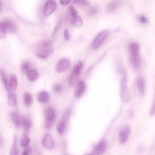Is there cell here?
Here are the masks:
<instances>
[{"label":"cell","instance_id":"obj_1","mask_svg":"<svg viewBox=\"0 0 155 155\" xmlns=\"http://www.w3.org/2000/svg\"><path fill=\"white\" fill-rule=\"evenodd\" d=\"M109 34V31L105 30L98 34L92 42V49H96L100 47Z\"/></svg>","mask_w":155,"mask_h":155},{"label":"cell","instance_id":"obj_2","mask_svg":"<svg viewBox=\"0 0 155 155\" xmlns=\"http://www.w3.org/2000/svg\"><path fill=\"white\" fill-rule=\"evenodd\" d=\"M121 95L122 101L127 102L130 99V92L127 88V79L126 77H124L121 82Z\"/></svg>","mask_w":155,"mask_h":155},{"label":"cell","instance_id":"obj_3","mask_svg":"<svg viewBox=\"0 0 155 155\" xmlns=\"http://www.w3.org/2000/svg\"><path fill=\"white\" fill-rule=\"evenodd\" d=\"M53 50L52 47H44L42 46L40 49L36 50L35 53L38 58L45 59L51 55L53 53Z\"/></svg>","mask_w":155,"mask_h":155},{"label":"cell","instance_id":"obj_4","mask_svg":"<svg viewBox=\"0 0 155 155\" xmlns=\"http://www.w3.org/2000/svg\"><path fill=\"white\" fill-rule=\"evenodd\" d=\"M71 65V61L67 58L61 59L58 62L56 66V71L59 73H63L67 70Z\"/></svg>","mask_w":155,"mask_h":155},{"label":"cell","instance_id":"obj_5","mask_svg":"<svg viewBox=\"0 0 155 155\" xmlns=\"http://www.w3.org/2000/svg\"><path fill=\"white\" fill-rule=\"evenodd\" d=\"M10 118L14 124L18 129H20L22 126L23 118L18 113L17 111L11 112Z\"/></svg>","mask_w":155,"mask_h":155},{"label":"cell","instance_id":"obj_6","mask_svg":"<svg viewBox=\"0 0 155 155\" xmlns=\"http://www.w3.org/2000/svg\"><path fill=\"white\" fill-rule=\"evenodd\" d=\"M57 8V5L54 0H48L47 2L44 10V15L49 16L51 15Z\"/></svg>","mask_w":155,"mask_h":155},{"label":"cell","instance_id":"obj_7","mask_svg":"<svg viewBox=\"0 0 155 155\" xmlns=\"http://www.w3.org/2000/svg\"><path fill=\"white\" fill-rule=\"evenodd\" d=\"M86 89V84L82 81H79L74 91V95L77 98H80L85 92Z\"/></svg>","mask_w":155,"mask_h":155},{"label":"cell","instance_id":"obj_8","mask_svg":"<svg viewBox=\"0 0 155 155\" xmlns=\"http://www.w3.org/2000/svg\"><path fill=\"white\" fill-rule=\"evenodd\" d=\"M108 145L106 140L103 139L95 147L93 153L95 154H101L107 149Z\"/></svg>","mask_w":155,"mask_h":155},{"label":"cell","instance_id":"obj_9","mask_svg":"<svg viewBox=\"0 0 155 155\" xmlns=\"http://www.w3.org/2000/svg\"><path fill=\"white\" fill-rule=\"evenodd\" d=\"M130 128L126 126L121 131L119 135V139L121 144H125L127 141L130 133Z\"/></svg>","mask_w":155,"mask_h":155},{"label":"cell","instance_id":"obj_10","mask_svg":"<svg viewBox=\"0 0 155 155\" xmlns=\"http://www.w3.org/2000/svg\"><path fill=\"white\" fill-rule=\"evenodd\" d=\"M42 143L43 146L47 149L52 150L54 148V140L52 136L49 134H47L45 135Z\"/></svg>","mask_w":155,"mask_h":155},{"label":"cell","instance_id":"obj_11","mask_svg":"<svg viewBox=\"0 0 155 155\" xmlns=\"http://www.w3.org/2000/svg\"><path fill=\"white\" fill-rule=\"evenodd\" d=\"M8 103L10 106L15 108L17 111L18 107L17 104V97L16 94L12 91L7 92Z\"/></svg>","mask_w":155,"mask_h":155},{"label":"cell","instance_id":"obj_12","mask_svg":"<svg viewBox=\"0 0 155 155\" xmlns=\"http://www.w3.org/2000/svg\"><path fill=\"white\" fill-rule=\"evenodd\" d=\"M3 23L7 32L11 33H15L17 32L18 28L15 22L11 20H7Z\"/></svg>","mask_w":155,"mask_h":155},{"label":"cell","instance_id":"obj_13","mask_svg":"<svg viewBox=\"0 0 155 155\" xmlns=\"http://www.w3.org/2000/svg\"><path fill=\"white\" fill-rule=\"evenodd\" d=\"M131 64L133 68L136 70L139 69L141 66L142 60L139 55L134 56L131 55L130 57Z\"/></svg>","mask_w":155,"mask_h":155},{"label":"cell","instance_id":"obj_14","mask_svg":"<svg viewBox=\"0 0 155 155\" xmlns=\"http://www.w3.org/2000/svg\"><path fill=\"white\" fill-rule=\"evenodd\" d=\"M137 85L140 94L143 96L145 93L146 82L143 77L140 76L138 78L137 81Z\"/></svg>","mask_w":155,"mask_h":155},{"label":"cell","instance_id":"obj_15","mask_svg":"<svg viewBox=\"0 0 155 155\" xmlns=\"http://www.w3.org/2000/svg\"><path fill=\"white\" fill-rule=\"evenodd\" d=\"M49 95L47 91H43L40 92L37 95L38 101L41 103H47L49 99Z\"/></svg>","mask_w":155,"mask_h":155},{"label":"cell","instance_id":"obj_16","mask_svg":"<svg viewBox=\"0 0 155 155\" xmlns=\"http://www.w3.org/2000/svg\"><path fill=\"white\" fill-rule=\"evenodd\" d=\"M0 76L2 82L4 83L5 89L7 92L12 91L9 85V82L6 74L2 69H0Z\"/></svg>","mask_w":155,"mask_h":155},{"label":"cell","instance_id":"obj_17","mask_svg":"<svg viewBox=\"0 0 155 155\" xmlns=\"http://www.w3.org/2000/svg\"><path fill=\"white\" fill-rule=\"evenodd\" d=\"M26 74L28 79L31 82L36 81L39 76L38 71L34 69H31L27 72Z\"/></svg>","mask_w":155,"mask_h":155},{"label":"cell","instance_id":"obj_18","mask_svg":"<svg viewBox=\"0 0 155 155\" xmlns=\"http://www.w3.org/2000/svg\"><path fill=\"white\" fill-rule=\"evenodd\" d=\"M31 125V121L29 117H25L23 118L22 126L26 134L29 133Z\"/></svg>","mask_w":155,"mask_h":155},{"label":"cell","instance_id":"obj_19","mask_svg":"<svg viewBox=\"0 0 155 155\" xmlns=\"http://www.w3.org/2000/svg\"><path fill=\"white\" fill-rule=\"evenodd\" d=\"M23 102L26 107H30L33 102V98L31 94L29 92H25L23 95Z\"/></svg>","mask_w":155,"mask_h":155},{"label":"cell","instance_id":"obj_20","mask_svg":"<svg viewBox=\"0 0 155 155\" xmlns=\"http://www.w3.org/2000/svg\"><path fill=\"white\" fill-rule=\"evenodd\" d=\"M44 115L46 119L55 118L54 110L50 106L46 108L44 111Z\"/></svg>","mask_w":155,"mask_h":155},{"label":"cell","instance_id":"obj_21","mask_svg":"<svg viewBox=\"0 0 155 155\" xmlns=\"http://www.w3.org/2000/svg\"><path fill=\"white\" fill-rule=\"evenodd\" d=\"M129 48L131 55L134 56L139 55L140 48L137 43L135 42H132L130 45Z\"/></svg>","mask_w":155,"mask_h":155},{"label":"cell","instance_id":"obj_22","mask_svg":"<svg viewBox=\"0 0 155 155\" xmlns=\"http://www.w3.org/2000/svg\"><path fill=\"white\" fill-rule=\"evenodd\" d=\"M9 85L12 91H15L17 88L18 85L17 79L16 76L12 74L10 76Z\"/></svg>","mask_w":155,"mask_h":155},{"label":"cell","instance_id":"obj_23","mask_svg":"<svg viewBox=\"0 0 155 155\" xmlns=\"http://www.w3.org/2000/svg\"><path fill=\"white\" fill-rule=\"evenodd\" d=\"M32 68V64L29 61H24L21 65V69L22 72L23 73L26 74L28 71Z\"/></svg>","mask_w":155,"mask_h":155},{"label":"cell","instance_id":"obj_24","mask_svg":"<svg viewBox=\"0 0 155 155\" xmlns=\"http://www.w3.org/2000/svg\"><path fill=\"white\" fill-rule=\"evenodd\" d=\"M31 142L30 138L27 135L24 134L23 135L20 140L21 146L24 148H26L30 145Z\"/></svg>","mask_w":155,"mask_h":155},{"label":"cell","instance_id":"obj_25","mask_svg":"<svg viewBox=\"0 0 155 155\" xmlns=\"http://www.w3.org/2000/svg\"><path fill=\"white\" fill-rule=\"evenodd\" d=\"M17 137L15 135L14 136L13 143L10 151L11 155H17L18 154V151L17 148Z\"/></svg>","mask_w":155,"mask_h":155},{"label":"cell","instance_id":"obj_26","mask_svg":"<svg viewBox=\"0 0 155 155\" xmlns=\"http://www.w3.org/2000/svg\"><path fill=\"white\" fill-rule=\"evenodd\" d=\"M79 76L72 73L69 80V85L70 87H72L75 85L78 80Z\"/></svg>","mask_w":155,"mask_h":155},{"label":"cell","instance_id":"obj_27","mask_svg":"<svg viewBox=\"0 0 155 155\" xmlns=\"http://www.w3.org/2000/svg\"><path fill=\"white\" fill-rule=\"evenodd\" d=\"M120 2L119 1H116L110 4L108 7L107 10L109 12H114L118 7Z\"/></svg>","mask_w":155,"mask_h":155},{"label":"cell","instance_id":"obj_28","mask_svg":"<svg viewBox=\"0 0 155 155\" xmlns=\"http://www.w3.org/2000/svg\"><path fill=\"white\" fill-rule=\"evenodd\" d=\"M66 125V122L63 120L58 125L57 129L58 133L60 134H63L65 130Z\"/></svg>","mask_w":155,"mask_h":155},{"label":"cell","instance_id":"obj_29","mask_svg":"<svg viewBox=\"0 0 155 155\" xmlns=\"http://www.w3.org/2000/svg\"><path fill=\"white\" fill-rule=\"evenodd\" d=\"M7 32L4 23H0V39H3L5 38L7 36Z\"/></svg>","mask_w":155,"mask_h":155},{"label":"cell","instance_id":"obj_30","mask_svg":"<svg viewBox=\"0 0 155 155\" xmlns=\"http://www.w3.org/2000/svg\"><path fill=\"white\" fill-rule=\"evenodd\" d=\"M83 66V63L82 61H79L74 67L72 73L76 75H79Z\"/></svg>","mask_w":155,"mask_h":155},{"label":"cell","instance_id":"obj_31","mask_svg":"<svg viewBox=\"0 0 155 155\" xmlns=\"http://www.w3.org/2000/svg\"><path fill=\"white\" fill-rule=\"evenodd\" d=\"M55 118L46 119L45 123V128L47 130H49L51 129L54 124Z\"/></svg>","mask_w":155,"mask_h":155},{"label":"cell","instance_id":"obj_32","mask_svg":"<svg viewBox=\"0 0 155 155\" xmlns=\"http://www.w3.org/2000/svg\"><path fill=\"white\" fill-rule=\"evenodd\" d=\"M72 22L76 27H79L82 25L83 21L81 17L78 16L72 20Z\"/></svg>","mask_w":155,"mask_h":155},{"label":"cell","instance_id":"obj_33","mask_svg":"<svg viewBox=\"0 0 155 155\" xmlns=\"http://www.w3.org/2000/svg\"><path fill=\"white\" fill-rule=\"evenodd\" d=\"M69 10L72 17V20L78 16L77 11L73 6H70L69 7Z\"/></svg>","mask_w":155,"mask_h":155},{"label":"cell","instance_id":"obj_34","mask_svg":"<svg viewBox=\"0 0 155 155\" xmlns=\"http://www.w3.org/2000/svg\"><path fill=\"white\" fill-rule=\"evenodd\" d=\"M74 2L75 4L84 7L88 6L90 4L87 0H74Z\"/></svg>","mask_w":155,"mask_h":155},{"label":"cell","instance_id":"obj_35","mask_svg":"<svg viewBox=\"0 0 155 155\" xmlns=\"http://www.w3.org/2000/svg\"><path fill=\"white\" fill-rule=\"evenodd\" d=\"M62 23V20L61 19H60L58 21L57 23H56L52 34V37H55V36L56 33H57V32L59 31L61 27Z\"/></svg>","mask_w":155,"mask_h":155},{"label":"cell","instance_id":"obj_36","mask_svg":"<svg viewBox=\"0 0 155 155\" xmlns=\"http://www.w3.org/2000/svg\"><path fill=\"white\" fill-rule=\"evenodd\" d=\"M55 37H52V38L44 42L42 46L44 47H47L51 45L55 40Z\"/></svg>","mask_w":155,"mask_h":155},{"label":"cell","instance_id":"obj_37","mask_svg":"<svg viewBox=\"0 0 155 155\" xmlns=\"http://www.w3.org/2000/svg\"><path fill=\"white\" fill-rule=\"evenodd\" d=\"M63 90V87L60 84H56L53 87L54 91L56 93H59L61 92Z\"/></svg>","mask_w":155,"mask_h":155},{"label":"cell","instance_id":"obj_38","mask_svg":"<svg viewBox=\"0 0 155 155\" xmlns=\"http://www.w3.org/2000/svg\"><path fill=\"white\" fill-rule=\"evenodd\" d=\"M98 11V9L96 7H92L90 10L89 13L92 16H95L96 15Z\"/></svg>","mask_w":155,"mask_h":155},{"label":"cell","instance_id":"obj_39","mask_svg":"<svg viewBox=\"0 0 155 155\" xmlns=\"http://www.w3.org/2000/svg\"><path fill=\"white\" fill-rule=\"evenodd\" d=\"M138 19L140 22L146 24L148 22V19L143 15L139 16L138 17Z\"/></svg>","mask_w":155,"mask_h":155},{"label":"cell","instance_id":"obj_40","mask_svg":"<svg viewBox=\"0 0 155 155\" xmlns=\"http://www.w3.org/2000/svg\"><path fill=\"white\" fill-rule=\"evenodd\" d=\"M31 149L30 147H27L23 151L22 155H28L31 153Z\"/></svg>","mask_w":155,"mask_h":155},{"label":"cell","instance_id":"obj_41","mask_svg":"<svg viewBox=\"0 0 155 155\" xmlns=\"http://www.w3.org/2000/svg\"><path fill=\"white\" fill-rule=\"evenodd\" d=\"M64 37L65 40H68L69 39L70 37V34L67 30H65L64 32Z\"/></svg>","mask_w":155,"mask_h":155},{"label":"cell","instance_id":"obj_42","mask_svg":"<svg viewBox=\"0 0 155 155\" xmlns=\"http://www.w3.org/2000/svg\"><path fill=\"white\" fill-rule=\"evenodd\" d=\"M70 0H60V3L61 5L65 6L67 5L70 2Z\"/></svg>","mask_w":155,"mask_h":155},{"label":"cell","instance_id":"obj_43","mask_svg":"<svg viewBox=\"0 0 155 155\" xmlns=\"http://www.w3.org/2000/svg\"><path fill=\"white\" fill-rule=\"evenodd\" d=\"M155 113V104L154 103L151 111L150 112V115L151 116H153L154 115Z\"/></svg>","mask_w":155,"mask_h":155},{"label":"cell","instance_id":"obj_44","mask_svg":"<svg viewBox=\"0 0 155 155\" xmlns=\"http://www.w3.org/2000/svg\"><path fill=\"white\" fill-rule=\"evenodd\" d=\"M134 113L132 111H130L128 112V116L130 118H132L134 116Z\"/></svg>","mask_w":155,"mask_h":155},{"label":"cell","instance_id":"obj_45","mask_svg":"<svg viewBox=\"0 0 155 155\" xmlns=\"http://www.w3.org/2000/svg\"><path fill=\"white\" fill-rule=\"evenodd\" d=\"M2 143H3V140H2V138L1 137V136H0V147H1L2 145Z\"/></svg>","mask_w":155,"mask_h":155},{"label":"cell","instance_id":"obj_46","mask_svg":"<svg viewBox=\"0 0 155 155\" xmlns=\"http://www.w3.org/2000/svg\"><path fill=\"white\" fill-rule=\"evenodd\" d=\"M142 148L141 147H140L139 148L138 151H140V152H141V151H142Z\"/></svg>","mask_w":155,"mask_h":155},{"label":"cell","instance_id":"obj_47","mask_svg":"<svg viewBox=\"0 0 155 155\" xmlns=\"http://www.w3.org/2000/svg\"><path fill=\"white\" fill-rule=\"evenodd\" d=\"M2 7V4L1 2H0V10H1Z\"/></svg>","mask_w":155,"mask_h":155}]
</instances>
